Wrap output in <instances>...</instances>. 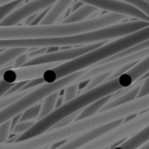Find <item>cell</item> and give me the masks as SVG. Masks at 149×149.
<instances>
[{"label":"cell","mask_w":149,"mask_h":149,"mask_svg":"<svg viewBox=\"0 0 149 149\" xmlns=\"http://www.w3.org/2000/svg\"><path fill=\"white\" fill-rule=\"evenodd\" d=\"M149 40V25L126 36L113 39L109 43L81 54L71 60L65 61L48 69L43 74L44 83H52L68 75L89 68L109 57L122 52L129 47Z\"/></svg>","instance_id":"cell-4"},{"label":"cell","mask_w":149,"mask_h":149,"mask_svg":"<svg viewBox=\"0 0 149 149\" xmlns=\"http://www.w3.org/2000/svg\"><path fill=\"white\" fill-rule=\"evenodd\" d=\"M45 52H46V47H39L37 50L28 52V57H29L28 60H30L31 58H35L37 57H39L43 54H45Z\"/></svg>","instance_id":"cell-30"},{"label":"cell","mask_w":149,"mask_h":149,"mask_svg":"<svg viewBox=\"0 0 149 149\" xmlns=\"http://www.w3.org/2000/svg\"><path fill=\"white\" fill-rule=\"evenodd\" d=\"M88 70L89 69L86 68L68 75L55 82L43 83L35 86L31 92L0 109V125L22 113L31 106L41 102L45 97L58 92L68 86L80 83L83 76L88 72Z\"/></svg>","instance_id":"cell-5"},{"label":"cell","mask_w":149,"mask_h":149,"mask_svg":"<svg viewBox=\"0 0 149 149\" xmlns=\"http://www.w3.org/2000/svg\"><path fill=\"white\" fill-rule=\"evenodd\" d=\"M29 1H31V0H29Z\"/></svg>","instance_id":"cell-39"},{"label":"cell","mask_w":149,"mask_h":149,"mask_svg":"<svg viewBox=\"0 0 149 149\" xmlns=\"http://www.w3.org/2000/svg\"><path fill=\"white\" fill-rule=\"evenodd\" d=\"M127 18V17L121 14L107 12V14L99 16L97 17L76 23L15 25L8 27L0 26V39L50 38L73 36L120 24Z\"/></svg>","instance_id":"cell-3"},{"label":"cell","mask_w":149,"mask_h":149,"mask_svg":"<svg viewBox=\"0 0 149 149\" xmlns=\"http://www.w3.org/2000/svg\"><path fill=\"white\" fill-rule=\"evenodd\" d=\"M12 1H15V0H0V5H3L4 3H10V2H12Z\"/></svg>","instance_id":"cell-36"},{"label":"cell","mask_w":149,"mask_h":149,"mask_svg":"<svg viewBox=\"0 0 149 149\" xmlns=\"http://www.w3.org/2000/svg\"><path fill=\"white\" fill-rule=\"evenodd\" d=\"M149 94V78L148 75L143 79L141 85L140 86V88H139V91L137 93V96H136V99L137 98H141V97H143V96H146V95H148Z\"/></svg>","instance_id":"cell-26"},{"label":"cell","mask_w":149,"mask_h":149,"mask_svg":"<svg viewBox=\"0 0 149 149\" xmlns=\"http://www.w3.org/2000/svg\"><path fill=\"white\" fill-rule=\"evenodd\" d=\"M143 1H145V2H148L149 0H143Z\"/></svg>","instance_id":"cell-37"},{"label":"cell","mask_w":149,"mask_h":149,"mask_svg":"<svg viewBox=\"0 0 149 149\" xmlns=\"http://www.w3.org/2000/svg\"><path fill=\"white\" fill-rule=\"evenodd\" d=\"M44 83V80L42 78L40 79H31V80H28L21 88L19 91L21 90H25V89H28V88H31V87H34V86H39L41 84Z\"/></svg>","instance_id":"cell-28"},{"label":"cell","mask_w":149,"mask_h":149,"mask_svg":"<svg viewBox=\"0 0 149 149\" xmlns=\"http://www.w3.org/2000/svg\"><path fill=\"white\" fill-rule=\"evenodd\" d=\"M11 120H8L0 125V142H5L10 135Z\"/></svg>","instance_id":"cell-23"},{"label":"cell","mask_w":149,"mask_h":149,"mask_svg":"<svg viewBox=\"0 0 149 149\" xmlns=\"http://www.w3.org/2000/svg\"><path fill=\"white\" fill-rule=\"evenodd\" d=\"M74 0H56L48 9L47 12L38 24H55L64 13L70 8Z\"/></svg>","instance_id":"cell-12"},{"label":"cell","mask_w":149,"mask_h":149,"mask_svg":"<svg viewBox=\"0 0 149 149\" xmlns=\"http://www.w3.org/2000/svg\"><path fill=\"white\" fill-rule=\"evenodd\" d=\"M148 71L149 57L147 56L144 58L139 60L138 63H135V65H134L120 76L105 81L90 90L82 92L74 99L55 108L52 113L37 120L25 132L19 134L16 141L29 139L48 131L56 126L58 122L83 110L92 103L129 87L134 82L147 74Z\"/></svg>","instance_id":"cell-1"},{"label":"cell","mask_w":149,"mask_h":149,"mask_svg":"<svg viewBox=\"0 0 149 149\" xmlns=\"http://www.w3.org/2000/svg\"><path fill=\"white\" fill-rule=\"evenodd\" d=\"M41 107V102L37 103L31 107L27 108L25 111H24L21 114V118L19 120V122H24V121H34L36 122L38 120V116Z\"/></svg>","instance_id":"cell-19"},{"label":"cell","mask_w":149,"mask_h":149,"mask_svg":"<svg viewBox=\"0 0 149 149\" xmlns=\"http://www.w3.org/2000/svg\"><path fill=\"white\" fill-rule=\"evenodd\" d=\"M149 141V126L112 146V149H137Z\"/></svg>","instance_id":"cell-13"},{"label":"cell","mask_w":149,"mask_h":149,"mask_svg":"<svg viewBox=\"0 0 149 149\" xmlns=\"http://www.w3.org/2000/svg\"><path fill=\"white\" fill-rule=\"evenodd\" d=\"M149 56V48L144 49L142 51H140L138 52H135L132 55H129L127 57L122 58L120 59L113 61L111 63L106 64V65H102L94 68H88V72L83 76L81 82L82 81H86V80H89L92 78L98 76L100 74H103L106 72H113L114 70H117L124 65L132 64V63H135L138 62L139 60L144 58L145 57Z\"/></svg>","instance_id":"cell-10"},{"label":"cell","mask_w":149,"mask_h":149,"mask_svg":"<svg viewBox=\"0 0 149 149\" xmlns=\"http://www.w3.org/2000/svg\"><path fill=\"white\" fill-rule=\"evenodd\" d=\"M58 94H59V91L45 97L43 100V101H41V107H40L39 113L38 116V120L44 118L45 116H46L47 114H49L55 109Z\"/></svg>","instance_id":"cell-18"},{"label":"cell","mask_w":149,"mask_h":149,"mask_svg":"<svg viewBox=\"0 0 149 149\" xmlns=\"http://www.w3.org/2000/svg\"><path fill=\"white\" fill-rule=\"evenodd\" d=\"M106 41L96 42L89 45H79L78 47H72L69 49H63L58 50L54 52L45 53L35 58H31L26 61L22 66L32 65H38V64H45V63H54V62H63L71 60L78 56H80L83 53H86L89 51H92L99 46L104 45Z\"/></svg>","instance_id":"cell-7"},{"label":"cell","mask_w":149,"mask_h":149,"mask_svg":"<svg viewBox=\"0 0 149 149\" xmlns=\"http://www.w3.org/2000/svg\"><path fill=\"white\" fill-rule=\"evenodd\" d=\"M27 81H22V82H17V83H16L6 93H5V95L6 94H11V93H16V92H17V91H19L20 90V88L26 83Z\"/></svg>","instance_id":"cell-32"},{"label":"cell","mask_w":149,"mask_h":149,"mask_svg":"<svg viewBox=\"0 0 149 149\" xmlns=\"http://www.w3.org/2000/svg\"><path fill=\"white\" fill-rule=\"evenodd\" d=\"M56 0H31L26 2L23 5L17 7L5 18H3L0 22V26L8 27L17 25L31 15L48 8Z\"/></svg>","instance_id":"cell-9"},{"label":"cell","mask_w":149,"mask_h":149,"mask_svg":"<svg viewBox=\"0 0 149 149\" xmlns=\"http://www.w3.org/2000/svg\"><path fill=\"white\" fill-rule=\"evenodd\" d=\"M35 122L34 121H24V122H19L17 123L15 127L10 131V134H21L24 132H25L27 129H29Z\"/></svg>","instance_id":"cell-25"},{"label":"cell","mask_w":149,"mask_h":149,"mask_svg":"<svg viewBox=\"0 0 149 149\" xmlns=\"http://www.w3.org/2000/svg\"><path fill=\"white\" fill-rule=\"evenodd\" d=\"M28 52H25L24 53L17 56V58H15L12 61H11V66L12 68H17V67H21L26 61H28Z\"/></svg>","instance_id":"cell-27"},{"label":"cell","mask_w":149,"mask_h":149,"mask_svg":"<svg viewBox=\"0 0 149 149\" xmlns=\"http://www.w3.org/2000/svg\"><path fill=\"white\" fill-rule=\"evenodd\" d=\"M49 7H50V6H49ZM49 7L46 8V9H45V10H41V11H39V12L38 13V15L36 16V17L33 19V21H32L29 25H37V24H38L39 22H40V21L42 20V18L44 17V16L45 15V13L47 12Z\"/></svg>","instance_id":"cell-31"},{"label":"cell","mask_w":149,"mask_h":149,"mask_svg":"<svg viewBox=\"0 0 149 149\" xmlns=\"http://www.w3.org/2000/svg\"><path fill=\"white\" fill-rule=\"evenodd\" d=\"M82 4H83V3H81V2H77V3H75V4H74V5H73L72 7L71 12H72V11L76 10H77L78 8H79V7H80V6H81ZM71 12H70V13H71Z\"/></svg>","instance_id":"cell-34"},{"label":"cell","mask_w":149,"mask_h":149,"mask_svg":"<svg viewBox=\"0 0 149 149\" xmlns=\"http://www.w3.org/2000/svg\"><path fill=\"white\" fill-rule=\"evenodd\" d=\"M25 0H15L3 5H0V22L5 18L11 11H13L17 7L22 4Z\"/></svg>","instance_id":"cell-21"},{"label":"cell","mask_w":149,"mask_h":149,"mask_svg":"<svg viewBox=\"0 0 149 149\" xmlns=\"http://www.w3.org/2000/svg\"><path fill=\"white\" fill-rule=\"evenodd\" d=\"M113 96V94H111V95H108L105 98H102L93 103H92L91 105L87 106L86 108H84V110L79 113V115L77 116L76 120H82L84 118H87V117H90L92 115H94L100 112L101 108L105 106V104L107 103V101Z\"/></svg>","instance_id":"cell-17"},{"label":"cell","mask_w":149,"mask_h":149,"mask_svg":"<svg viewBox=\"0 0 149 149\" xmlns=\"http://www.w3.org/2000/svg\"><path fill=\"white\" fill-rule=\"evenodd\" d=\"M62 62L45 63L38 65H32L27 66H21L17 68H10L6 70L3 75L2 79L6 83H17L22 81H28L33 79H40L48 69H51Z\"/></svg>","instance_id":"cell-8"},{"label":"cell","mask_w":149,"mask_h":149,"mask_svg":"<svg viewBox=\"0 0 149 149\" xmlns=\"http://www.w3.org/2000/svg\"><path fill=\"white\" fill-rule=\"evenodd\" d=\"M149 108V94L137 98L130 102L112 107L82 120H74L68 124L48 130L38 135L20 141L6 143L0 142V149H43L55 143L65 141L82 134L98 127L136 114Z\"/></svg>","instance_id":"cell-2"},{"label":"cell","mask_w":149,"mask_h":149,"mask_svg":"<svg viewBox=\"0 0 149 149\" xmlns=\"http://www.w3.org/2000/svg\"><path fill=\"white\" fill-rule=\"evenodd\" d=\"M16 83H6L2 79H0V98L5 95V93L15 85Z\"/></svg>","instance_id":"cell-29"},{"label":"cell","mask_w":149,"mask_h":149,"mask_svg":"<svg viewBox=\"0 0 149 149\" xmlns=\"http://www.w3.org/2000/svg\"><path fill=\"white\" fill-rule=\"evenodd\" d=\"M99 10V9L89 5V4H82L79 8H78L76 10L71 12L63 21L64 24L67 23H76V22H81L84 20H86L88 17H90L92 15L96 13Z\"/></svg>","instance_id":"cell-15"},{"label":"cell","mask_w":149,"mask_h":149,"mask_svg":"<svg viewBox=\"0 0 149 149\" xmlns=\"http://www.w3.org/2000/svg\"><path fill=\"white\" fill-rule=\"evenodd\" d=\"M149 125V111L139 113L130 120L122 121L120 125L111 128L93 138L77 149H107L111 146L128 138L139 130Z\"/></svg>","instance_id":"cell-6"},{"label":"cell","mask_w":149,"mask_h":149,"mask_svg":"<svg viewBox=\"0 0 149 149\" xmlns=\"http://www.w3.org/2000/svg\"><path fill=\"white\" fill-rule=\"evenodd\" d=\"M147 48H149V41L147 40V41H144L139 45H134L132 47H129L122 52H120L111 57H109L108 58L100 62V63H97L96 65L89 67V68H94V67H97V66H100V65H106V64H108V63H111L113 61H115V60H118V59H120L122 58H125V57H127L129 55H132L135 52H138L140 51H142L144 49H147Z\"/></svg>","instance_id":"cell-16"},{"label":"cell","mask_w":149,"mask_h":149,"mask_svg":"<svg viewBox=\"0 0 149 149\" xmlns=\"http://www.w3.org/2000/svg\"><path fill=\"white\" fill-rule=\"evenodd\" d=\"M79 93L78 84H73L62 89V105L74 99Z\"/></svg>","instance_id":"cell-22"},{"label":"cell","mask_w":149,"mask_h":149,"mask_svg":"<svg viewBox=\"0 0 149 149\" xmlns=\"http://www.w3.org/2000/svg\"><path fill=\"white\" fill-rule=\"evenodd\" d=\"M148 76V74L145 76V78ZM143 79L142 80H137L136 82H134L132 86H130L129 87L126 88V92L123 93L122 94L117 96V97H112L107 104H105V106L101 108L100 111H104V110H107V109H110L112 107H117V106H120V105H123L125 103H127V102H130L136 99V96H137V93L139 91V88H140V86L141 85Z\"/></svg>","instance_id":"cell-14"},{"label":"cell","mask_w":149,"mask_h":149,"mask_svg":"<svg viewBox=\"0 0 149 149\" xmlns=\"http://www.w3.org/2000/svg\"><path fill=\"white\" fill-rule=\"evenodd\" d=\"M3 51V49H0V52H2Z\"/></svg>","instance_id":"cell-38"},{"label":"cell","mask_w":149,"mask_h":149,"mask_svg":"<svg viewBox=\"0 0 149 149\" xmlns=\"http://www.w3.org/2000/svg\"><path fill=\"white\" fill-rule=\"evenodd\" d=\"M112 75V72H106V73H103V74H100L98 76H95L93 78H92L91 79H89L86 85V86L84 87V89L81 91V92H86L87 90H90L100 84H102L103 82L105 81H107V80H110V77Z\"/></svg>","instance_id":"cell-20"},{"label":"cell","mask_w":149,"mask_h":149,"mask_svg":"<svg viewBox=\"0 0 149 149\" xmlns=\"http://www.w3.org/2000/svg\"><path fill=\"white\" fill-rule=\"evenodd\" d=\"M60 46H47L46 47V52L45 53H50V52H57L59 49Z\"/></svg>","instance_id":"cell-33"},{"label":"cell","mask_w":149,"mask_h":149,"mask_svg":"<svg viewBox=\"0 0 149 149\" xmlns=\"http://www.w3.org/2000/svg\"><path fill=\"white\" fill-rule=\"evenodd\" d=\"M122 122V120H119L116 121H113L109 124L101 126V127H98L96 128H93L88 132H86L82 134L77 135L75 137H72L69 140H66L65 143L61 144L60 146H58V148L55 149H77L79 148L80 146L84 145L85 143L88 142L89 141L93 140V138L99 136L100 134H103L104 132L113 128L114 127L120 125Z\"/></svg>","instance_id":"cell-11"},{"label":"cell","mask_w":149,"mask_h":149,"mask_svg":"<svg viewBox=\"0 0 149 149\" xmlns=\"http://www.w3.org/2000/svg\"><path fill=\"white\" fill-rule=\"evenodd\" d=\"M137 149H149V143L148 141V142H146V143H144L142 146H141L140 148H138Z\"/></svg>","instance_id":"cell-35"},{"label":"cell","mask_w":149,"mask_h":149,"mask_svg":"<svg viewBox=\"0 0 149 149\" xmlns=\"http://www.w3.org/2000/svg\"><path fill=\"white\" fill-rule=\"evenodd\" d=\"M124 2H127L132 5H134V7H136L137 9H139L140 10H141L145 15L148 16L149 14V3L148 2H145L143 0H121Z\"/></svg>","instance_id":"cell-24"}]
</instances>
